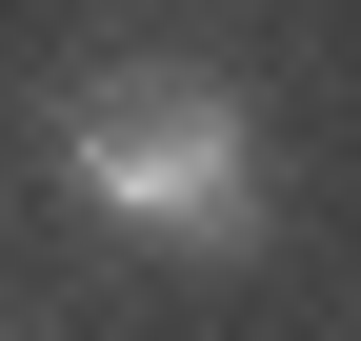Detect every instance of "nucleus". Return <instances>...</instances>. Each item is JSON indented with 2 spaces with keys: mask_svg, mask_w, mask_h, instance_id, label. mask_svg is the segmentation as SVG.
<instances>
[{
  "mask_svg": "<svg viewBox=\"0 0 361 341\" xmlns=\"http://www.w3.org/2000/svg\"><path fill=\"white\" fill-rule=\"evenodd\" d=\"M61 181H80V221L161 241V261H261V221H281L261 101L221 61H101L61 101Z\"/></svg>",
  "mask_w": 361,
  "mask_h": 341,
  "instance_id": "f257e3e1",
  "label": "nucleus"
}]
</instances>
